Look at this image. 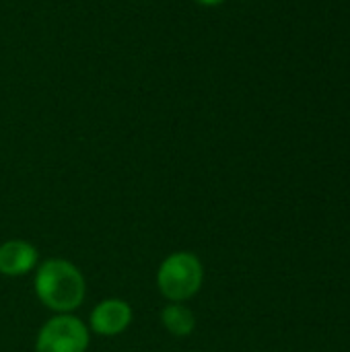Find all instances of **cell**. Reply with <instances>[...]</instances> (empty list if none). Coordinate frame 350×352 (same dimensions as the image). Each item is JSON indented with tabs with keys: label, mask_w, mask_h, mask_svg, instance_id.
<instances>
[{
	"label": "cell",
	"mask_w": 350,
	"mask_h": 352,
	"mask_svg": "<svg viewBox=\"0 0 350 352\" xmlns=\"http://www.w3.org/2000/svg\"><path fill=\"white\" fill-rule=\"evenodd\" d=\"M39 301L58 314H70L85 299V278L68 260H47L35 274Z\"/></svg>",
	"instance_id": "obj_1"
},
{
	"label": "cell",
	"mask_w": 350,
	"mask_h": 352,
	"mask_svg": "<svg viewBox=\"0 0 350 352\" xmlns=\"http://www.w3.org/2000/svg\"><path fill=\"white\" fill-rule=\"evenodd\" d=\"M202 264L190 252H175L163 260L157 272V285L163 297L173 303L188 301L202 287Z\"/></svg>",
	"instance_id": "obj_2"
},
{
	"label": "cell",
	"mask_w": 350,
	"mask_h": 352,
	"mask_svg": "<svg viewBox=\"0 0 350 352\" xmlns=\"http://www.w3.org/2000/svg\"><path fill=\"white\" fill-rule=\"evenodd\" d=\"M87 326L74 316L60 314L39 330L35 352H87Z\"/></svg>",
	"instance_id": "obj_3"
},
{
	"label": "cell",
	"mask_w": 350,
	"mask_h": 352,
	"mask_svg": "<svg viewBox=\"0 0 350 352\" xmlns=\"http://www.w3.org/2000/svg\"><path fill=\"white\" fill-rule=\"evenodd\" d=\"M91 328L99 336H118L132 322V309L122 299H105L91 311Z\"/></svg>",
	"instance_id": "obj_4"
},
{
	"label": "cell",
	"mask_w": 350,
	"mask_h": 352,
	"mask_svg": "<svg viewBox=\"0 0 350 352\" xmlns=\"http://www.w3.org/2000/svg\"><path fill=\"white\" fill-rule=\"evenodd\" d=\"M37 262V250L21 239H10L0 245V274L23 276Z\"/></svg>",
	"instance_id": "obj_5"
},
{
	"label": "cell",
	"mask_w": 350,
	"mask_h": 352,
	"mask_svg": "<svg viewBox=\"0 0 350 352\" xmlns=\"http://www.w3.org/2000/svg\"><path fill=\"white\" fill-rule=\"evenodd\" d=\"M161 322L167 328V332H171L177 338H186L194 332L196 328V320L194 314L179 303H171L161 311Z\"/></svg>",
	"instance_id": "obj_6"
},
{
	"label": "cell",
	"mask_w": 350,
	"mask_h": 352,
	"mask_svg": "<svg viewBox=\"0 0 350 352\" xmlns=\"http://www.w3.org/2000/svg\"><path fill=\"white\" fill-rule=\"evenodd\" d=\"M198 4H202V6H217V4H221V2H225V0H196Z\"/></svg>",
	"instance_id": "obj_7"
}]
</instances>
